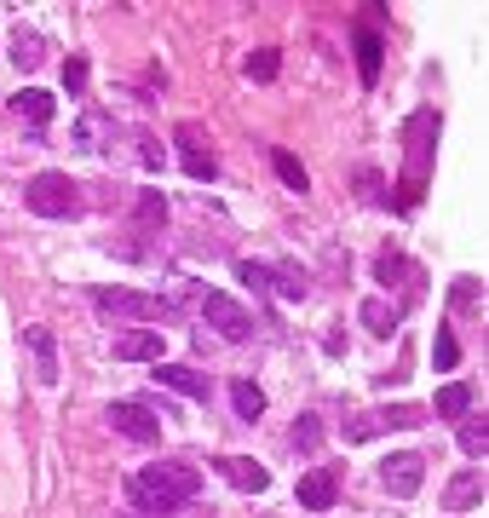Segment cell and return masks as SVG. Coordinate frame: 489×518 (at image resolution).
<instances>
[{"label":"cell","instance_id":"32","mask_svg":"<svg viewBox=\"0 0 489 518\" xmlns=\"http://www.w3.org/2000/svg\"><path fill=\"white\" fill-rule=\"evenodd\" d=\"M397 271H409V265H403V259H397V254H380V265H374V277H380V283L392 288V283H403Z\"/></svg>","mask_w":489,"mask_h":518},{"label":"cell","instance_id":"22","mask_svg":"<svg viewBox=\"0 0 489 518\" xmlns=\"http://www.w3.org/2000/svg\"><path fill=\"white\" fill-rule=\"evenodd\" d=\"M461 449L472 455V461L489 449V421H484V415H461Z\"/></svg>","mask_w":489,"mask_h":518},{"label":"cell","instance_id":"26","mask_svg":"<svg viewBox=\"0 0 489 518\" xmlns=\"http://www.w3.org/2000/svg\"><path fill=\"white\" fill-rule=\"evenodd\" d=\"M374 421L380 426H420L426 421V409H420V403H392V409H380Z\"/></svg>","mask_w":489,"mask_h":518},{"label":"cell","instance_id":"10","mask_svg":"<svg viewBox=\"0 0 489 518\" xmlns=\"http://www.w3.org/2000/svg\"><path fill=\"white\" fill-rule=\"evenodd\" d=\"M156 386L179 392V398H196V403H208V392H213V380L202 369H190V363H156Z\"/></svg>","mask_w":489,"mask_h":518},{"label":"cell","instance_id":"3","mask_svg":"<svg viewBox=\"0 0 489 518\" xmlns=\"http://www.w3.org/2000/svg\"><path fill=\"white\" fill-rule=\"evenodd\" d=\"M202 317H208L213 334H219V340H231V346L254 340V311L242 306V300H231V294H219V288L202 294Z\"/></svg>","mask_w":489,"mask_h":518},{"label":"cell","instance_id":"16","mask_svg":"<svg viewBox=\"0 0 489 518\" xmlns=\"http://www.w3.org/2000/svg\"><path fill=\"white\" fill-rule=\"evenodd\" d=\"M271 167H277V179L294 190V196H305V190H311V173H305V162L294 156V150H271Z\"/></svg>","mask_w":489,"mask_h":518},{"label":"cell","instance_id":"15","mask_svg":"<svg viewBox=\"0 0 489 518\" xmlns=\"http://www.w3.org/2000/svg\"><path fill=\"white\" fill-rule=\"evenodd\" d=\"M12 64H18V70H41V64H47V41H41L35 29H18V35H12Z\"/></svg>","mask_w":489,"mask_h":518},{"label":"cell","instance_id":"6","mask_svg":"<svg viewBox=\"0 0 489 518\" xmlns=\"http://www.w3.org/2000/svg\"><path fill=\"white\" fill-rule=\"evenodd\" d=\"M104 415H110V426H116L121 438H133V444H156V438H162V421H156L144 403H110Z\"/></svg>","mask_w":489,"mask_h":518},{"label":"cell","instance_id":"24","mask_svg":"<svg viewBox=\"0 0 489 518\" xmlns=\"http://www.w3.org/2000/svg\"><path fill=\"white\" fill-rule=\"evenodd\" d=\"M363 323H369V334H380V340H386V334L397 329V311L386 306V300H369V306H363Z\"/></svg>","mask_w":489,"mask_h":518},{"label":"cell","instance_id":"11","mask_svg":"<svg viewBox=\"0 0 489 518\" xmlns=\"http://www.w3.org/2000/svg\"><path fill=\"white\" fill-rule=\"evenodd\" d=\"M213 472H219L225 484H236V490H248V495H259L265 484H271V472L259 467V461H248V455H219Z\"/></svg>","mask_w":489,"mask_h":518},{"label":"cell","instance_id":"18","mask_svg":"<svg viewBox=\"0 0 489 518\" xmlns=\"http://www.w3.org/2000/svg\"><path fill=\"white\" fill-rule=\"evenodd\" d=\"M271 294H282V300H305L311 283H305L300 265H271Z\"/></svg>","mask_w":489,"mask_h":518},{"label":"cell","instance_id":"31","mask_svg":"<svg viewBox=\"0 0 489 518\" xmlns=\"http://www.w3.org/2000/svg\"><path fill=\"white\" fill-rule=\"evenodd\" d=\"M374 432H380V421H374V415H357V421H346V444H363Z\"/></svg>","mask_w":489,"mask_h":518},{"label":"cell","instance_id":"5","mask_svg":"<svg viewBox=\"0 0 489 518\" xmlns=\"http://www.w3.org/2000/svg\"><path fill=\"white\" fill-rule=\"evenodd\" d=\"M420 478H426V455H415V449H397V455H386V467H380V484L397 501H409L420 490Z\"/></svg>","mask_w":489,"mask_h":518},{"label":"cell","instance_id":"20","mask_svg":"<svg viewBox=\"0 0 489 518\" xmlns=\"http://www.w3.org/2000/svg\"><path fill=\"white\" fill-rule=\"evenodd\" d=\"M357 70H363V87H374V81H380V35H374V29H363V35H357Z\"/></svg>","mask_w":489,"mask_h":518},{"label":"cell","instance_id":"8","mask_svg":"<svg viewBox=\"0 0 489 518\" xmlns=\"http://www.w3.org/2000/svg\"><path fill=\"white\" fill-rule=\"evenodd\" d=\"M179 162H185V173L196 179V185H213L219 179V162H213V150L202 144V127H179Z\"/></svg>","mask_w":489,"mask_h":518},{"label":"cell","instance_id":"23","mask_svg":"<svg viewBox=\"0 0 489 518\" xmlns=\"http://www.w3.org/2000/svg\"><path fill=\"white\" fill-rule=\"evenodd\" d=\"M317 444H323V421H317V415H300V421H294V449H300V455H317Z\"/></svg>","mask_w":489,"mask_h":518},{"label":"cell","instance_id":"21","mask_svg":"<svg viewBox=\"0 0 489 518\" xmlns=\"http://www.w3.org/2000/svg\"><path fill=\"white\" fill-rule=\"evenodd\" d=\"M231 403H236V415H242V421H259V415H265V392H259L254 380H236Z\"/></svg>","mask_w":489,"mask_h":518},{"label":"cell","instance_id":"27","mask_svg":"<svg viewBox=\"0 0 489 518\" xmlns=\"http://www.w3.org/2000/svg\"><path fill=\"white\" fill-rule=\"evenodd\" d=\"M277 70H282V52L277 47H259L254 58H248V75H254V81H277Z\"/></svg>","mask_w":489,"mask_h":518},{"label":"cell","instance_id":"30","mask_svg":"<svg viewBox=\"0 0 489 518\" xmlns=\"http://www.w3.org/2000/svg\"><path fill=\"white\" fill-rule=\"evenodd\" d=\"M139 219H144V225H162V219H167V202H162V196H156V190H144V202H139Z\"/></svg>","mask_w":489,"mask_h":518},{"label":"cell","instance_id":"12","mask_svg":"<svg viewBox=\"0 0 489 518\" xmlns=\"http://www.w3.org/2000/svg\"><path fill=\"white\" fill-rule=\"evenodd\" d=\"M334 495H340V484H334V472H328V467L305 472L300 484H294V501H300L305 513H328V507H334Z\"/></svg>","mask_w":489,"mask_h":518},{"label":"cell","instance_id":"33","mask_svg":"<svg viewBox=\"0 0 489 518\" xmlns=\"http://www.w3.org/2000/svg\"><path fill=\"white\" fill-rule=\"evenodd\" d=\"M127 518H139V513H127Z\"/></svg>","mask_w":489,"mask_h":518},{"label":"cell","instance_id":"14","mask_svg":"<svg viewBox=\"0 0 489 518\" xmlns=\"http://www.w3.org/2000/svg\"><path fill=\"white\" fill-rule=\"evenodd\" d=\"M12 110H18V116L35 127V133H41V127L52 121V110H58V104H52V93H41V87H24V93H12Z\"/></svg>","mask_w":489,"mask_h":518},{"label":"cell","instance_id":"9","mask_svg":"<svg viewBox=\"0 0 489 518\" xmlns=\"http://www.w3.org/2000/svg\"><path fill=\"white\" fill-rule=\"evenodd\" d=\"M24 346H29V363H35V380H41V386H58V340H52L47 323H29Z\"/></svg>","mask_w":489,"mask_h":518},{"label":"cell","instance_id":"19","mask_svg":"<svg viewBox=\"0 0 489 518\" xmlns=\"http://www.w3.org/2000/svg\"><path fill=\"white\" fill-rule=\"evenodd\" d=\"M432 409H438V415H449V421H461L466 409H472V386H466V380H449V386L438 392V403H432Z\"/></svg>","mask_w":489,"mask_h":518},{"label":"cell","instance_id":"13","mask_svg":"<svg viewBox=\"0 0 489 518\" xmlns=\"http://www.w3.org/2000/svg\"><path fill=\"white\" fill-rule=\"evenodd\" d=\"M116 357H121V363H162V334H156V329L116 334Z\"/></svg>","mask_w":489,"mask_h":518},{"label":"cell","instance_id":"28","mask_svg":"<svg viewBox=\"0 0 489 518\" xmlns=\"http://www.w3.org/2000/svg\"><path fill=\"white\" fill-rule=\"evenodd\" d=\"M236 277H242L248 288H259V294H271V265H254V259H242V265H236Z\"/></svg>","mask_w":489,"mask_h":518},{"label":"cell","instance_id":"4","mask_svg":"<svg viewBox=\"0 0 489 518\" xmlns=\"http://www.w3.org/2000/svg\"><path fill=\"white\" fill-rule=\"evenodd\" d=\"M93 306L110 311V317H121V323H156V317H167L162 300L133 294V288H93Z\"/></svg>","mask_w":489,"mask_h":518},{"label":"cell","instance_id":"25","mask_svg":"<svg viewBox=\"0 0 489 518\" xmlns=\"http://www.w3.org/2000/svg\"><path fill=\"white\" fill-rule=\"evenodd\" d=\"M455 357H461V340H455V329L443 323L438 340H432V363H438V369H455Z\"/></svg>","mask_w":489,"mask_h":518},{"label":"cell","instance_id":"29","mask_svg":"<svg viewBox=\"0 0 489 518\" xmlns=\"http://www.w3.org/2000/svg\"><path fill=\"white\" fill-rule=\"evenodd\" d=\"M64 93H87V58H64Z\"/></svg>","mask_w":489,"mask_h":518},{"label":"cell","instance_id":"17","mask_svg":"<svg viewBox=\"0 0 489 518\" xmlns=\"http://www.w3.org/2000/svg\"><path fill=\"white\" fill-rule=\"evenodd\" d=\"M443 501H449V507H478V501H484V472L466 467L461 478H455V484L443 490Z\"/></svg>","mask_w":489,"mask_h":518},{"label":"cell","instance_id":"2","mask_svg":"<svg viewBox=\"0 0 489 518\" xmlns=\"http://www.w3.org/2000/svg\"><path fill=\"white\" fill-rule=\"evenodd\" d=\"M24 208L41 213V219H70V213H81V190H75L70 173H35L24 185Z\"/></svg>","mask_w":489,"mask_h":518},{"label":"cell","instance_id":"7","mask_svg":"<svg viewBox=\"0 0 489 518\" xmlns=\"http://www.w3.org/2000/svg\"><path fill=\"white\" fill-rule=\"evenodd\" d=\"M438 127V116L432 110H420L415 121H409V190H403V202H420V179H426V150H432V133Z\"/></svg>","mask_w":489,"mask_h":518},{"label":"cell","instance_id":"1","mask_svg":"<svg viewBox=\"0 0 489 518\" xmlns=\"http://www.w3.org/2000/svg\"><path fill=\"white\" fill-rule=\"evenodd\" d=\"M202 490V472L185 467V461H156V467H144L127 478V501L139 507V518H162V513H179L190 507Z\"/></svg>","mask_w":489,"mask_h":518}]
</instances>
